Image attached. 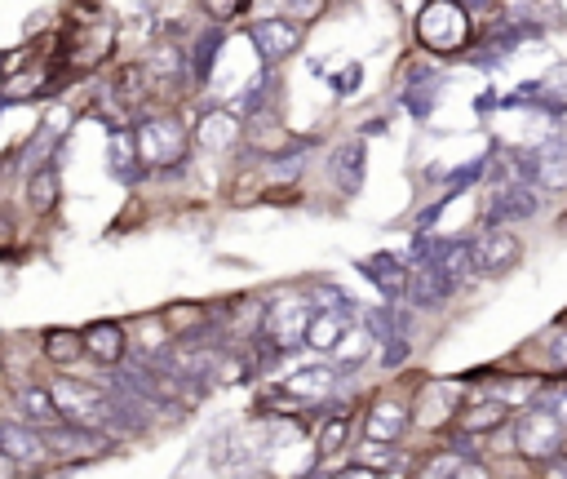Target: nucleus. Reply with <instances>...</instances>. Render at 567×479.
Masks as SVG:
<instances>
[{
    "label": "nucleus",
    "instance_id": "nucleus-1",
    "mask_svg": "<svg viewBox=\"0 0 567 479\" xmlns=\"http://www.w3.org/2000/svg\"><path fill=\"white\" fill-rule=\"evenodd\" d=\"M133 147H138V165L142 173H164L173 178L187 165V129L178 116H147L133 129Z\"/></svg>",
    "mask_w": 567,
    "mask_h": 479
},
{
    "label": "nucleus",
    "instance_id": "nucleus-2",
    "mask_svg": "<svg viewBox=\"0 0 567 479\" xmlns=\"http://www.w3.org/2000/svg\"><path fill=\"white\" fill-rule=\"evenodd\" d=\"M470 18L461 5H452V0H435V5H426L417 14V40L430 49V54H461V49L470 45Z\"/></svg>",
    "mask_w": 567,
    "mask_h": 479
},
{
    "label": "nucleus",
    "instance_id": "nucleus-3",
    "mask_svg": "<svg viewBox=\"0 0 567 479\" xmlns=\"http://www.w3.org/2000/svg\"><path fill=\"white\" fill-rule=\"evenodd\" d=\"M311 307H306L302 293H288L284 302H275L262 315V342L275 346V355H293L297 346H306V324H311Z\"/></svg>",
    "mask_w": 567,
    "mask_h": 479
},
{
    "label": "nucleus",
    "instance_id": "nucleus-4",
    "mask_svg": "<svg viewBox=\"0 0 567 479\" xmlns=\"http://www.w3.org/2000/svg\"><path fill=\"white\" fill-rule=\"evenodd\" d=\"M49 386V400H54L58 417L67 426H94L102 422V400H107V386H89V382H71V377H54Z\"/></svg>",
    "mask_w": 567,
    "mask_h": 479
},
{
    "label": "nucleus",
    "instance_id": "nucleus-5",
    "mask_svg": "<svg viewBox=\"0 0 567 479\" xmlns=\"http://www.w3.org/2000/svg\"><path fill=\"white\" fill-rule=\"evenodd\" d=\"M514 440H519L523 457H532V462H550V457H559L567 431H563L559 413L536 404V409H528L519 422H514Z\"/></svg>",
    "mask_w": 567,
    "mask_h": 479
},
{
    "label": "nucleus",
    "instance_id": "nucleus-6",
    "mask_svg": "<svg viewBox=\"0 0 567 479\" xmlns=\"http://www.w3.org/2000/svg\"><path fill=\"white\" fill-rule=\"evenodd\" d=\"M541 213V191L532 187V182H514L505 178L492 187L488 196V227H510V222H528Z\"/></svg>",
    "mask_w": 567,
    "mask_h": 479
},
{
    "label": "nucleus",
    "instance_id": "nucleus-7",
    "mask_svg": "<svg viewBox=\"0 0 567 479\" xmlns=\"http://www.w3.org/2000/svg\"><path fill=\"white\" fill-rule=\"evenodd\" d=\"M40 440H45L49 448V457H63V462H89V457H98V453H107L111 444V435H102L94 431V426H49V431H40Z\"/></svg>",
    "mask_w": 567,
    "mask_h": 479
},
{
    "label": "nucleus",
    "instance_id": "nucleus-8",
    "mask_svg": "<svg viewBox=\"0 0 567 479\" xmlns=\"http://www.w3.org/2000/svg\"><path fill=\"white\" fill-rule=\"evenodd\" d=\"M249 40L257 49V58L266 63V71H275V63H284L288 54H297V45H302V27L293 23V18L275 14V18H262V23L249 27Z\"/></svg>",
    "mask_w": 567,
    "mask_h": 479
},
{
    "label": "nucleus",
    "instance_id": "nucleus-9",
    "mask_svg": "<svg viewBox=\"0 0 567 479\" xmlns=\"http://www.w3.org/2000/svg\"><path fill=\"white\" fill-rule=\"evenodd\" d=\"M80 342H85V355L102 369H120L129 360V329L120 320H94L80 329Z\"/></svg>",
    "mask_w": 567,
    "mask_h": 479
},
{
    "label": "nucleus",
    "instance_id": "nucleus-10",
    "mask_svg": "<svg viewBox=\"0 0 567 479\" xmlns=\"http://www.w3.org/2000/svg\"><path fill=\"white\" fill-rule=\"evenodd\" d=\"M0 457H5L14 471H36L49 462V448L40 440L36 426L27 422H0Z\"/></svg>",
    "mask_w": 567,
    "mask_h": 479
},
{
    "label": "nucleus",
    "instance_id": "nucleus-11",
    "mask_svg": "<svg viewBox=\"0 0 567 479\" xmlns=\"http://www.w3.org/2000/svg\"><path fill=\"white\" fill-rule=\"evenodd\" d=\"M470 258H474V275H505L523 258V244L510 231L488 227L479 240H470Z\"/></svg>",
    "mask_w": 567,
    "mask_h": 479
},
{
    "label": "nucleus",
    "instance_id": "nucleus-12",
    "mask_svg": "<svg viewBox=\"0 0 567 479\" xmlns=\"http://www.w3.org/2000/svg\"><path fill=\"white\" fill-rule=\"evenodd\" d=\"M408 422H412V413H408L399 400H377L373 409H368V417H364V440L390 448V444L404 440Z\"/></svg>",
    "mask_w": 567,
    "mask_h": 479
},
{
    "label": "nucleus",
    "instance_id": "nucleus-13",
    "mask_svg": "<svg viewBox=\"0 0 567 479\" xmlns=\"http://www.w3.org/2000/svg\"><path fill=\"white\" fill-rule=\"evenodd\" d=\"M14 409H18V422L36 426V431H49V426H63L54 400H49V386L45 382H23L14 386Z\"/></svg>",
    "mask_w": 567,
    "mask_h": 479
},
{
    "label": "nucleus",
    "instance_id": "nucleus-14",
    "mask_svg": "<svg viewBox=\"0 0 567 479\" xmlns=\"http://www.w3.org/2000/svg\"><path fill=\"white\" fill-rule=\"evenodd\" d=\"M528 165H532V182H541L545 191L567 187V147H563V138H545L536 151H528Z\"/></svg>",
    "mask_w": 567,
    "mask_h": 479
},
{
    "label": "nucleus",
    "instance_id": "nucleus-15",
    "mask_svg": "<svg viewBox=\"0 0 567 479\" xmlns=\"http://www.w3.org/2000/svg\"><path fill=\"white\" fill-rule=\"evenodd\" d=\"M222 45H226V27H204V32L195 36V45L187 54V80L195 89H204L213 80V63H218Z\"/></svg>",
    "mask_w": 567,
    "mask_h": 479
},
{
    "label": "nucleus",
    "instance_id": "nucleus-16",
    "mask_svg": "<svg viewBox=\"0 0 567 479\" xmlns=\"http://www.w3.org/2000/svg\"><path fill=\"white\" fill-rule=\"evenodd\" d=\"M107 169H111V178L116 182H125V187H133V182H142L147 173H142L138 165V147H133V129L125 125H116L111 129V138H107Z\"/></svg>",
    "mask_w": 567,
    "mask_h": 479
},
{
    "label": "nucleus",
    "instance_id": "nucleus-17",
    "mask_svg": "<svg viewBox=\"0 0 567 479\" xmlns=\"http://www.w3.org/2000/svg\"><path fill=\"white\" fill-rule=\"evenodd\" d=\"M235 138H240V116L231 107H209L200 116V125H195V142L204 151H226L235 147Z\"/></svg>",
    "mask_w": 567,
    "mask_h": 479
},
{
    "label": "nucleus",
    "instance_id": "nucleus-18",
    "mask_svg": "<svg viewBox=\"0 0 567 479\" xmlns=\"http://www.w3.org/2000/svg\"><path fill=\"white\" fill-rule=\"evenodd\" d=\"M359 275H368V280L381 289V298H390V302H399V298H404V289H408L404 262L390 258V253H373V258H364V262H359Z\"/></svg>",
    "mask_w": 567,
    "mask_h": 479
},
{
    "label": "nucleus",
    "instance_id": "nucleus-19",
    "mask_svg": "<svg viewBox=\"0 0 567 479\" xmlns=\"http://www.w3.org/2000/svg\"><path fill=\"white\" fill-rule=\"evenodd\" d=\"M452 289H457V284L448 280V275H443L439 267H417L408 275V298L417 302V307H426V311H435V307H443V302L452 298Z\"/></svg>",
    "mask_w": 567,
    "mask_h": 479
},
{
    "label": "nucleus",
    "instance_id": "nucleus-20",
    "mask_svg": "<svg viewBox=\"0 0 567 479\" xmlns=\"http://www.w3.org/2000/svg\"><path fill=\"white\" fill-rule=\"evenodd\" d=\"M452 422H457V435H483V431H497L505 422V404L501 400H474V404H457V413H452Z\"/></svg>",
    "mask_w": 567,
    "mask_h": 479
},
{
    "label": "nucleus",
    "instance_id": "nucleus-21",
    "mask_svg": "<svg viewBox=\"0 0 567 479\" xmlns=\"http://www.w3.org/2000/svg\"><path fill=\"white\" fill-rule=\"evenodd\" d=\"M328 169H333V182L342 196H355L359 187H364V142H346V147L333 151V160H328Z\"/></svg>",
    "mask_w": 567,
    "mask_h": 479
},
{
    "label": "nucleus",
    "instance_id": "nucleus-22",
    "mask_svg": "<svg viewBox=\"0 0 567 479\" xmlns=\"http://www.w3.org/2000/svg\"><path fill=\"white\" fill-rule=\"evenodd\" d=\"M58 196H63V173H58V160L54 165H40L27 173V205L32 213H54Z\"/></svg>",
    "mask_w": 567,
    "mask_h": 479
},
{
    "label": "nucleus",
    "instance_id": "nucleus-23",
    "mask_svg": "<svg viewBox=\"0 0 567 479\" xmlns=\"http://www.w3.org/2000/svg\"><path fill=\"white\" fill-rule=\"evenodd\" d=\"M40 355H45L54 369H71L76 360H85L80 329H45V333H40Z\"/></svg>",
    "mask_w": 567,
    "mask_h": 479
},
{
    "label": "nucleus",
    "instance_id": "nucleus-24",
    "mask_svg": "<svg viewBox=\"0 0 567 479\" xmlns=\"http://www.w3.org/2000/svg\"><path fill=\"white\" fill-rule=\"evenodd\" d=\"M147 85H169V80H187V49H178L173 40H164L156 54L142 63Z\"/></svg>",
    "mask_w": 567,
    "mask_h": 479
},
{
    "label": "nucleus",
    "instance_id": "nucleus-25",
    "mask_svg": "<svg viewBox=\"0 0 567 479\" xmlns=\"http://www.w3.org/2000/svg\"><path fill=\"white\" fill-rule=\"evenodd\" d=\"M333 382H337V369L333 364H324V369H302V373H293L284 382V395L288 400H297V404H306V400H319V395H328L333 391Z\"/></svg>",
    "mask_w": 567,
    "mask_h": 479
},
{
    "label": "nucleus",
    "instance_id": "nucleus-26",
    "mask_svg": "<svg viewBox=\"0 0 567 479\" xmlns=\"http://www.w3.org/2000/svg\"><path fill=\"white\" fill-rule=\"evenodd\" d=\"M342 338H346V320L333 311H315L311 324H306V342L319 346V351H333Z\"/></svg>",
    "mask_w": 567,
    "mask_h": 479
},
{
    "label": "nucleus",
    "instance_id": "nucleus-27",
    "mask_svg": "<svg viewBox=\"0 0 567 479\" xmlns=\"http://www.w3.org/2000/svg\"><path fill=\"white\" fill-rule=\"evenodd\" d=\"M346 440H350V417H346V413H337V417H328V422L319 426L315 448H319V457H333Z\"/></svg>",
    "mask_w": 567,
    "mask_h": 479
},
{
    "label": "nucleus",
    "instance_id": "nucleus-28",
    "mask_svg": "<svg viewBox=\"0 0 567 479\" xmlns=\"http://www.w3.org/2000/svg\"><path fill=\"white\" fill-rule=\"evenodd\" d=\"M483 169H488V156H474L470 165H461V169H452V173H443V182H448V196H457V191H466L474 187V182L483 178Z\"/></svg>",
    "mask_w": 567,
    "mask_h": 479
},
{
    "label": "nucleus",
    "instance_id": "nucleus-29",
    "mask_svg": "<svg viewBox=\"0 0 567 479\" xmlns=\"http://www.w3.org/2000/svg\"><path fill=\"white\" fill-rule=\"evenodd\" d=\"M461 466H474V462H466V457H457V453H439V457H430V466L417 479H452Z\"/></svg>",
    "mask_w": 567,
    "mask_h": 479
},
{
    "label": "nucleus",
    "instance_id": "nucleus-30",
    "mask_svg": "<svg viewBox=\"0 0 567 479\" xmlns=\"http://www.w3.org/2000/svg\"><path fill=\"white\" fill-rule=\"evenodd\" d=\"M536 346H550V364L554 369H567V329L563 324H554V329H545Z\"/></svg>",
    "mask_w": 567,
    "mask_h": 479
},
{
    "label": "nucleus",
    "instance_id": "nucleus-31",
    "mask_svg": "<svg viewBox=\"0 0 567 479\" xmlns=\"http://www.w3.org/2000/svg\"><path fill=\"white\" fill-rule=\"evenodd\" d=\"M364 346H368L364 333H359V338H342V342H337V346H333V351H337V369H350V364H355V369H359V364L368 360V351H364Z\"/></svg>",
    "mask_w": 567,
    "mask_h": 479
},
{
    "label": "nucleus",
    "instance_id": "nucleus-32",
    "mask_svg": "<svg viewBox=\"0 0 567 479\" xmlns=\"http://www.w3.org/2000/svg\"><path fill=\"white\" fill-rule=\"evenodd\" d=\"M404 360H408V338H390V342H381V364H386V369H399Z\"/></svg>",
    "mask_w": 567,
    "mask_h": 479
},
{
    "label": "nucleus",
    "instance_id": "nucleus-33",
    "mask_svg": "<svg viewBox=\"0 0 567 479\" xmlns=\"http://www.w3.org/2000/svg\"><path fill=\"white\" fill-rule=\"evenodd\" d=\"M359 85H364V67H359V63H350L346 71H342V76H337L333 80V89H337V98H346V94H355V89Z\"/></svg>",
    "mask_w": 567,
    "mask_h": 479
},
{
    "label": "nucleus",
    "instance_id": "nucleus-34",
    "mask_svg": "<svg viewBox=\"0 0 567 479\" xmlns=\"http://www.w3.org/2000/svg\"><path fill=\"white\" fill-rule=\"evenodd\" d=\"M328 479H377V471H368V466H346V471H337V475H328Z\"/></svg>",
    "mask_w": 567,
    "mask_h": 479
},
{
    "label": "nucleus",
    "instance_id": "nucleus-35",
    "mask_svg": "<svg viewBox=\"0 0 567 479\" xmlns=\"http://www.w3.org/2000/svg\"><path fill=\"white\" fill-rule=\"evenodd\" d=\"M9 236H14V227H9V218H0V244H5Z\"/></svg>",
    "mask_w": 567,
    "mask_h": 479
},
{
    "label": "nucleus",
    "instance_id": "nucleus-36",
    "mask_svg": "<svg viewBox=\"0 0 567 479\" xmlns=\"http://www.w3.org/2000/svg\"><path fill=\"white\" fill-rule=\"evenodd\" d=\"M9 475H14V466H9L5 457H0V479H9Z\"/></svg>",
    "mask_w": 567,
    "mask_h": 479
},
{
    "label": "nucleus",
    "instance_id": "nucleus-37",
    "mask_svg": "<svg viewBox=\"0 0 567 479\" xmlns=\"http://www.w3.org/2000/svg\"><path fill=\"white\" fill-rule=\"evenodd\" d=\"M559 324H563V329H567V311H563V320H559Z\"/></svg>",
    "mask_w": 567,
    "mask_h": 479
},
{
    "label": "nucleus",
    "instance_id": "nucleus-38",
    "mask_svg": "<svg viewBox=\"0 0 567 479\" xmlns=\"http://www.w3.org/2000/svg\"><path fill=\"white\" fill-rule=\"evenodd\" d=\"M563 147H567V138H563Z\"/></svg>",
    "mask_w": 567,
    "mask_h": 479
}]
</instances>
